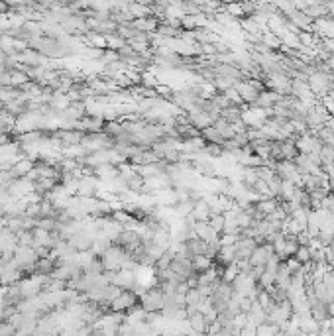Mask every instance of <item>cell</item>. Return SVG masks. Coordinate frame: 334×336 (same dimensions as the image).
Instances as JSON below:
<instances>
[{
    "label": "cell",
    "mask_w": 334,
    "mask_h": 336,
    "mask_svg": "<svg viewBox=\"0 0 334 336\" xmlns=\"http://www.w3.org/2000/svg\"><path fill=\"white\" fill-rule=\"evenodd\" d=\"M165 303V293L159 285H153L148 287L146 291L140 295V305L146 313H152V311H161Z\"/></svg>",
    "instance_id": "1"
},
{
    "label": "cell",
    "mask_w": 334,
    "mask_h": 336,
    "mask_svg": "<svg viewBox=\"0 0 334 336\" xmlns=\"http://www.w3.org/2000/svg\"><path fill=\"white\" fill-rule=\"evenodd\" d=\"M140 303V297L132 289L124 287L112 301H110V313H126L128 309H132L134 305Z\"/></svg>",
    "instance_id": "2"
},
{
    "label": "cell",
    "mask_w": 334,
    "mask_h": 336,
    "mask_svg": "<svg viewBox=\"0 0 334 336\" xmlns=\"http://www.w3.org/2000/svg\"><path fill=\"white\" fill-rule=\"evenodd\" d=\"M295 146L299 149V154H313V151H320V147H322V142H320L319 138L315 136V134H307L303 132L297 140H295Z\"/></svg>",
    "instance_id": "3"
},
{
    "label": "cell",
    "mask_w": 334,
    "mask_h": 336,
    "mask_svg": "<svg viewBox=\"0 0 334 336\" xmlns=\"http://www.w3.org/2000/svg\"><path fill=\"white\" fill-rule=\"evenodd\" d=\"M274 254H275L274 244L265 240V242H261V244H258V246L254 248L252 256H250V263H252V265H265L268 260H270Z\"/></svg>",
    "instance_id": "4"
},
{
    "label": "cell",
    "mask_w": 334,
    "mask_h": 336,
    "mask_svg": "<svg viewBox=\"0 0 334 336\" xmlns=\"http://www.w3.org/2000/svg\"><path fill=\"white\" fill-rule=\"evenodd\" d=\"M258 246V242L252 236H238L234 248H236V260H250L254 248Z\"/></svg>",
    "instance_id": "5"
},
{
    "label": "cell",
    "mask_w": 334,
    "mask_h": 336,
    "mask_svg": "<svg viewBox=\"0 0 334 336\" xmlns=\"http://www.w3.org/2000/svg\"><path fill=\"white\" fill-rule=\"evenodd\" d=\"M187 116H189V122L198 128V130H203V128H207V126H211L214 122V118L209 114V112H205L201 106H195V108H191L189 112H187Z\"/></svg>",
    "instance_id": "6"
},
{
    "label": "cell",
    "mask_w": 334,
    "mask_h": 336,
    "mask_svg": "<svg viewBox=\"0 0 334 336\" xmlns=\"http://www.w3.org/2000/svg\"><path fill=\"white\" fill-rule=\"evenodd\" d=\"M234 88L240 93V97H242V101L246 104H254L256 101H258L259 97V90H256V88L252 87L248 81H236V85H234Z\"/></svg>",
    "instance_id": "7"
},
{
    "label": "cell",
    "mask_w": 334,
    "mask_h": 336,
    "mask_svg": "<svg viewBox=\"0 0 334 336\" xmlns=\"http://www.w3.org/2000/svg\"><path fill=\"white\" fill-rule=\"evenodd\" d=\"M185 254L195 258L198 254H207V242L198 236H193V238H187L185 240Z\"/></svg>",
    "instance_id": "8"
},
{
    "label": "cell",
    "mask_w": 334,
    "mask_h": 336,
    "mask_svg": "<svg viewBox=\"0 0 334 336\" xmlns=\"http://www.w3.org/2000/svg\"><path fill=\"white\" fill-rule=\"evenodd\" d=\"M248 319H250V324H254V326H258V324L268 321V311L261 307V303H259L258 299L252 301L250 311H248Z\"/></svg>",
    "instance_id": "9"
},
{
    "label": "cell",
    "mask_w": 334,
    "mask_h": 336,
    "mask_svg": "<svg viewBox=\"0 0 334 336\" xmlns=\"http://www.w3.org/2000/svg\"><path fill=\"white\" fill-rule=\"evenodd\" d=\"M195 236L203 238L205 242H209V240H213V238L220 236V234L214 232L213 226L209 224V220H195Z\"/></svg>",
    "instance_id": "10"
},
{
    "label": "cell",
    "mask_w": 334,
    "mask_h": 336,
    "mask_svg": "<svg viewBox=\"0 0 334 336\" xmlns=\"http://www.w3.org/2000/svg\"><path fill=\"white\" fill-rule=\"evenodd\" d=\"M201 136H203L209 144H222V142H224V136L216 130L213 124L207 126V128H203V130H201Z\"/></svg>",
    "instance_id": "11"
},
{
    "label": "cell",
    "mask_w": 334,
    "mask_h": 336,
    "mask_svg": "<svg viewBox=\"0 0 334 336\" xmlns=\"http://www.w3.org/2000/svg\"><path fill=\"white\" fill-rule=\"evenodd\" d=\"M205 295L201 293V289L197 287H189L187 289V293H185V307H195L197 309V305L201 303V299H203Z\"/></svg>",
    "instance_id": "12"
},
{
    "label": "cell",
    "mask_w": 334,
    "mask_h": 336,
    "mask_svg": "<svg viewBox=\"0 0 334 336\" xmlns=\"http://www.w3.org/2000/svg\"><path fill=\"white\" fill-rule=\"evenodd\" d=\"M214 265V260L213 258H209L207 254H198L193 258V267H195V271H205V269H209V267H213Z\"/></svg>",
    "instance_id": "13"
},
{
    "label": "cell",
    "mask_w": 334,
    "mask_h": 336,
    "mask_svg": "<svg viewBox=\"0 0 334 336\" xmlns=\"http://www.w3.org/2000/svg\"><path fill=\"white\" fill-rule=\"evenodd\" d=\"M311 256H313L311 248H309L307 244H299V248H297V252H295V258H297L301 263H307V262H311Z\"/></svg>",
    "instance_id": "14"
},
{
    "label": "cell",
    "mask_w": 334,
    "mask_h": 336,
    "mask_svg": "<svg viewBox=\"0 0 334 336\" xmlns=\"http://www.w3.org/2000/svg\"><path fill=\"white\" fill-rule=\"evenodd\" d=\"M328 315H330V317H334V299H332V301H328Z\"/></svg>",
    "instance_id": "15"
}]
</instances>
